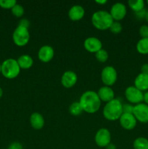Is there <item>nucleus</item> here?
I'll list each match as a JSON object with an SVG mask.
<instances>
[{"label":"nucleus","instance_id":"nucleus-1","mask_svg":"<svg viewBox=\"0 0 148 149\" xmlns=\"http://www.w3.org/2000/svg\"><path fill=\"white\" fill-rule=\"evenodd\" d=\"M84 112L89 114L95 113L101 107V100L97 93L93 90H87L82 93L78 101Z\"/></svg>","mask_w":148,"mask_h":149},{"label":"nucleus","instance_id":"nucleus-2","mask_svg":"<svg viewBox=\"0 0 148 149\" xmlns=\"http://www.w3.org/2000/svg\"><path fill=\"white\" fill-rule=\"evenodd\" d=\"M123 113V103L119 99H113L111 101L105 103L103 108V116L104 119L110 122L119 120Z\"/></svg>","mask_w":148,"mask_h":149},{"label":"nucleus","instance_id":"nucleus-3","mask_svg":"<svg viewBox=\"0 0 148 149\" xmlns=\"http://www.w3.org/2000/svg\"><path fill=\"white\" fill-rule=\"evenodd\" d=\"M91 23L95 29L100 31H106L110 29L114 20L107 10H98L91 15Z\"/></svg>","mask_w":148,"mask_h":149},{"label":"nucleus","instance_id":"nucleus-4","mask_svg":"<svg viewBox=\"0 0 148 149\" xmlns=\"http://www.w3.org/2000/svg\"><path fill=\"white\" fill-rule=\"evenodd\" d=\"M20 69L17 60L14 58H7L1 63V72L3 77L7 79L17 78L20 74Z\"/></svg>","mask_w":148,"mask_h":149},{"label":"nucleus","instance_id":"nucleus-5","mask_svg":"<svg viewBox=\"0 0 148 149\" xmlns=\"http://www.w3.org/2000/svg\"><path fill=\"white\" fill-rule=\"evenodd\" d=\"M30 40V33L28 29L17 26L12 33V41L17 47H24Z\"/></svg>","mask_w":148,"mask_h":149},{"label":"nucleus","instance_id":"nucleus-6","mask_svg":"<svg viewBox=\"0 0 148 149\" xmlns=\"http://www.w3.org/2000/svg\"><path fill=\"white\" fill-rule=\"evenodd\" d=\"M102 82L104 86H111L115 84L118 79V73L115 68L112 65H107L104 67L100 74Z\"/></svg>","mask_w":148,"mask_h":149},{"label":"nucleus","instance_id":"nucleus-7","mask_svg":"<svg viewBox=\"0 0 148 149\" xmlns=\"http://www.w3.org/2000/svg\"><path fill=\"white\" fill-rule=\"evenodd\" d=\"M124 95L128 102L133 106L143 103L144 93L135 87L133 85L128 87L125 90Z\"/></svg>","mask_w":148,"mask_h":149},{"label":"nucleus","instance_id":"nucleus-8","mask_svg":"<svg viewBox=\"0 0 148 149\" xmlns=\"http://www.w3.org/2000/svg\"><path fill=\"white\" fill-rule=\"evenodd\" d=\"M94 142L100 148H106L111 143V133L107 128H100L94 135Z\"/></svg>","mask_w":148,"mask_h":149},{"label":"nucleus","instance_id":"nucleus-9","mask_svg":"<svg viewBox=\"0 0 148 149\" xmlns=\"http://www.w3.org/2000/svg\"><path fill=\"white\" fill-rule=\"evenodd\" d=\"M109 13L114 21L120 22L126 16L127 8L123 3L116 2L111 6Z\"/></svg>","mask_w":148,"mask_h":149},{"label":"nucleus","instance_id":"nucleus-10","mask_svg":"<svg viewBox=\"0 0 148 149\" xmlns=\"http://www.w3.org/2000/svg\"><path fill=\"white\" fill-rule=\"evenodd\" d=\"M133 115L137 122L143 124L148 123V105L141 103L133 106Z\"/></svg>","mask_w":148,"mask_h":149},{"label":"nucleus","instance_id":"nucleus-11","mask_svg":"<svg viewBox=\"0 0 148 149\" xmlns=\"http://www.w3.org/2000/svg\"><path fill=\"white\" fill-rule=\"evenodd\" d=\"M84 47L87 52L95 54L99 50L102 49V42L97 37L90 36L84 40Z\"/></svg>","mask_w":148,"mask_h":149},{"label":"nucleus","instance_id":"nucleus-12","mask_svg":"<svg viewBox=\"0 0 148 149\" xmlns=\"http://www.w3.org/2000/svg\"><path fill=\"white\" fill-rule=\"evenodd\" d=\"M119 123L121 127L126 130H132L136 127L137 120L133 113H124L119 119Z\"/></svg>","mask_w":148,"mask_h":149},{"label":"nucleus","instance_id":"nucleus-13","mask_svg":"<svg viewBox=\"0 0 148 149\" xmlns=\"http://www.w3.org/2000/svg\"><path fill=\"white\" fill-rule=\"evenodd\" d=\"M55 56V50L50 45H43L38 51V58L42 63H49Z\"/></svg>","mask_w":148,"mask_h":149},{"label":"nucleus","instance_id":"nucleus-14","mask_svg":"<svg viewBox=\"0 0 148 149\" xmlns=\"http://www.w3.org/2000/svg\"><path fill=\"white\" fill-rule=\"evenodd\" d=\"M78 81V76L74 71H67L61 77V84L65 88L70 89L75 85Z\"/></svg>","mask_w":148,"mask_h":149},{"label":"nucleus","instance_id":"nucleus-15","mask_svg":"<svg viewBox=\"0 0 148 149\" xmlns=\"http://www.w3.org/2000/svg\"><path fill=\"white\" fill-rule=\"evenodd\" d=\"M85 9L80 4H75L70 8L68 11V17L72 21H79L85 16Z\"/></svg>","mask_w":148,"mask_h":149},{"label":"nucleus","instance_id":"nucleus-16","mask_svg":"<svg viewBox=\"0 0 148 149\" xmlns=\"http://www.w3.org/2000/svg\"><path fill=\"white\" fill-rule=\"evenodd\" d=\"M99 97H100L101 102L108 103L115 99V92L111 87L108 86H102L99 89L97 92Z\"/></svg>","mask_w":148,"mask_h":149},{"label":"nucleus","instance_id":"nucleus-17","mask_svg":"<svg viewBox=\"0 0 148 149\" xmlns=\"http://www.w3.org/2000/svg\"><path fill=\"white\" fill-rule=\"evenodd\" d=\"M30 124L33 129L40 130L44 127L45 119L41 113L39 112H33L30 116Z\"/></svg>","mask_w":148,"mask_h":149},{"label":"nucleus","instance_id":"nucleus-18","mask_svg":"<svg viewBox=\"0 0 148 149\" xmlns=\"http://www.w3.org/2000/svg\"><path fill=\"white\" fill-rule=\"evenodd\" d=\"M134 86L142 92L148 90V74H138L134 79Z\"/></svg>","mask_w":148,"mask_h":149},{"label":"nucleus","instance_id":"nucleus-19","mask_svg":"<svg viewBox=\"0 0 148 149\" xmlns=\"http://www.w3.org/2000/svg\"><path fill=\"white\" fill-rule=\"evenodd\" d=\"M17 61L20 69L23 70H28L33 65L34 63L33 58L30 55L26 54L20 55L17 59Z\"/></svg>","mask_w":148,"mask_h":149},{"label":"nucleus","instance_id":"nucleus-20","mask_svg":"<svg viewBox=\"0 0 148 149\" xmlns=\"http://www.w3.org/2000/svg\"><path fill=\"white\" fill-rule=\"evenodd\" d=\"M136 49L141 55H148V37L141 38L136 43Z\"/></svg>","mask_w":148,"mask_h":149},{"label":"nucleus","instance_id":"nucleus-21","mask_svg":"<svg viewBox=\"0 0 148 149\" xmlns=\"http://www.w3.org/2000/svg\"><path fill=\"white\" fill-rule=\"evenodd\" d=\"M128 5L134 13H137L145 9V2L143 0H129L128 1Z\"/></svg>","mask_w":148,"mask_h":149},{"label":"nucleus","instance_id":"nucleus-22","mask_svg":"<svg viewBox=\"0 0 148 149\" xmlns=\"http://www.w3.org/2000/svg\"><path fill=\"white\" fill-rule=\"evenodd\" d=\"M133 149H148V139L144 137L136 138L133 142Z\"/></svg>","mask_w":148,"mask_h":149},{"label":"nucleus","instance_id":"nucleus-23","mask_svg":"<svg viewBox=\"0 0 148 149\" xmlns=\"http://www.w3.org/2000/svg\"><path fill=\"white\" fill-rule=\"evenodd\" d=\"M69 112L72 116H78L84 112L79 102H73L69 106Z\"/></svg>","mask_w":148,"mask_h":149},{"label":"nucleus","instance_id":"nucleus-24","mask_svg":"<svg viewBox=\"0 0 148 149\" xmlns=\"http://www.w3.org/2000/svg\"><path fill=\"white\" fill-rule=\"evenodd\" d=\"M95 58L97 61H99L100 63H104L107 62V60H108L109 54L106 49H103L102 48V49L99 50L97 52H96Z\"/></svg>","mask_w":148,"mask_h":149},{"label":"nucleus","instance_id":"nucleus-25","mask_svg":"<svg viewBox=\"0 0 148 149\" xmlns=\"http://www.w3.org/2000/svg\"><path fill=\"white\" fill-rule=\"evenodd\" d=\"M11 13L15 17H22L25 13L24 7L20 4H16L14 7L12 8Z\"/></svg>","mask_w":148,"mask_h":149},{"label":"nucleus","instance_id":"nucleus-26","mask_svg":"<svg viewBox=\"0 0 148 149\" xmlns=\"http://www.w3.org/2000/svg\"><path fill=\"white\" fill-rule=\"evenodd\" d=\"M16 4L15 0H0V7L5 10H12Z\"/></svg>","mask_w":148,"mask_h":149},{"label":"nucleus","instance_id":"nucleus-27","mask_svg":"<svg viewBox=\"0 0 148 149\" xmlns=\"http://www.w3.org/2000/svg\"><path fill=\"white\" fill-rule=\"evenodd\" d=\"M123 29V26H122L121 23L118 21H113L112 25L110 26L109 30L114 34H118L122 31Z\"/></svg>","mask_w":148,"mask_h":149},{"label":"nucleus","instance_id":"nucleus-28","mask_svg":"<svg viewBox=\"0 0 148 149\" xmlns=\"http://www.w3.org/2000/svg\"><path fill=\"white\" fill-rule=\"evenodd\" d=\"M139 35L142 38L148 37V26L147 25H142L140 26L139 30Z\"/></svg>","mask_w":148,"mask_h":149},{"label":"nucleus","instance_id":"nucleus-29","mask_svg":"<svg viewBox=\"0 0 148 149\" xmlns=\"http://www.w3.org/2000/svg\"><path fill=\"white\" fill-rule=\"evenodd\" d=\"M133 105L131 103H125L123 104V113H132L133 110Z\"/></svg>","mask_w":148,"mask_h":149},{"label":"nucleus","instance_id":"nucleus-30","mask_svg":"<svg viewBox=\"0 0 148 149\" xmlns=\"http://www.w3.org/2000/svg\"><path fill=\"white\" fill-rule=\"evenodd\" d=\"M7 149H23V146L20 142L15 141V142H12V143H10Z\"/></svg>","mask_w":148,"mask_h":149},{"label":"nucleus","instance_id":"nucleus-31","mask_svg":"<svg viewBox=\"0 0 148 149\" xmlns=\"http://www.w3.org/2000/svg\"><path fill=\"white\" fill-rule=\"evenodd\" d=\"M30 21H29L28 19H26V18L20 19V20L19 21V23H18V26L26 28V29H28V28L30 27Z\"/></svg>","mask_w":148,"mask_h":149},{"label":"nucleus","instance_id":"nucleus-32","mask_svg":"<svg viewBox=\"0 0 148 149\" xmlns=\"http://www.w3.org/2000/svg\"><path fill=\"white\" fill-rule=\"evenodd\" d=\"M146 13H147V10L145 8L143 9V10H140V11L137 12V13H134V14H135V16H136L139 20H143V19H145Z\"/></svg>","mask_w":148,"mask_h":149},{"label":"nucleus","instance_id":"nucleus-33","mask_svg":"<svg viewBox=\"0 0 148 149\" xmlns=\"http://www.w3.org/2000/svg\"><path fill=\"white\" fill-rule=\"evenodd\" d=\"M141 73L145 74H148V63H146L142 64V66H141Z\"/></svg>","mask_w":148,"mask_h":149},{"label":"nucleus","instance_id":"nucleus-34","mask_svg":"<svg viewBox=\"0 0 148 149\" xmlns=\"http://www.w3.org/2000/svg\"><path fill=\"white\" fill-rule=\"evenodd\" d=\"M143 103L145 104L148 105V90L144 93V99H143Z\"/></svg>","mask_w":148,"mask_h":149},{"label":"nucleus","instance_id":"nucleus-35","mask_svg":"<svg viewBox=\"0 0 148 149\" xmlns=\"http://www.w3.org/2000/svg\"><path fill=\"white\" fill-rule=\"evenodd\" d=\"M95 2L97 3V4H100V5H104V4H105L107 2V0H96Z\"/></svg>","mask_w":148,"mask_h":149},{"label":"nucleus","instance_id":"nucleus-36","mask_svg":"<svg viewBox=\"0 0 148 149\" xmlns=\"http://www.w3.org/2000/svg\"><path fill=\"white\" fill-rule=\"evenodd\" d=\"M106 149H117L116 148L115 145H114V144L113 143H110L108 146H107V147L105 148Z\"/></svg>","mask_w":148,"mask_h":149},{"label":"nucleus","instance_id":"nucleus-37","mask_svg":"<svg viewBox=\"0 0 148 149\" xmlns=\"http://www.w3.org/2000/svg\"><path fill=\"white\" fill-rule=\"evenodd\" d=\"M145 20H146L147 23H148V10H147V13H146V15H145Z\"/></svg>","mask_w":148,"mask_h":149},{"label":"nucleus","instance_id":"nucleus-38","mask_svg":"<svg viewBox=\"0 0 148 149\" xmlns=\"http://www.w3.org/2000/svg\"><path fill=\"white\" fill-rule=\"evenodd\" d=\"M3 93H4V92H3L2 88L0 87V98H1V97L3 96Z\"/></svg>","mask_w":148,"mask_h":149},{"label":"nucleus","instance_id":"nucleus-39","mask_svg":"<svg viewBox=\"0 0 148 149\" xmlns=\"http://www.w3.org/2000/svg\"><path fill=\"white\" fill-rule=\"evenodd\" d=\"M1 72V63H0V74Z\"/></svg>","mask_w":148,"mask_h":149},{"label":"nucleus","instance_id":"nucleus-40","mask_svg":"<svg viewBox=\"0 0 148 149\" xmlns=\"http://www.w3.org/2000/svg\"><path fill=\"white\" fill-rule=\"evenodd\" d=\"M147 5H148V0H147Z\"/></svg>","mask_w":148,"mask_h":149},{"label":"nucleus","instance_id":"nucleus-41","mask_svg":"<svg viewBox=\"0 0 148 149\" xmlns=\"http://www.w3.org/2000/svg\"><path fill=\"white\" fill-rule=\"evenodd\" d=\"M1 149H4V148H1Z\"/></svg>","mask_w":148,"mask_h":149}]
</instances>
